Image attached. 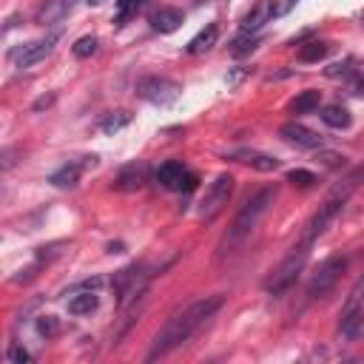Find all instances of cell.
<instances>
[{
	"instance_id": "obj_42",
	"label": "cell",
	"mask_w": 364,
	"mask_h": 364,
	"mask_svg": "<svg viewBox=\"0 0 364 364\" xmlns=\"http://www.w3.org/2000/svg\"><path fill=\"white\" fill-rule=\"evenodd\" d=\"M361 20H364V15H361Z\"/></svg>"
},
{
	"instance_id": "obj_39",
	"label": "cell",
	"mask_w": 364,
	"mask_h": 364,
	"mask_svg": "<svg viewBox=\"0 0 364 364\" xmlns=\"http://www.w3.org/2000/svg\"><path fill=\"white\" fill-rule=\"evenodd\" d=\"M12 149H3V171H6V168H12Z\"/></svg>"
},
{
	"instance_id": "obj_15",
	"label": "cell",
	"mask_w": 364,
	"mask_h": 364,
	"mask_svg": "<svg viewBox=\"0 0 364 364\" xmlns=\"http://www.w3.org/2000/svg\"><path fill=\"white\" fill-rule=\"evenodd\" d=\"M77 6V0H48L46 9L40 12V23L43 26H52V23H60L71 15V9Z\"/></svg>"
},
{
	"instance_id": "obj_26",
	"label": "cell",
	"mask_w": 364,
	"mask_h": 364,
	"mask_svg": "<svg viewBox=\"0 0 364 364\" xmlns=\"http://www.w3.org/2000/svg\"><path fill=\"white\" fill-rule=\"evenodd\" d=\"M361 305H364V274H361L358 282L353 285L350 296H347V302H345V307H342V316H345V313H350V310H356V307H361Z\"/></svg>"
},
{
	"instance_id": "obj_1",
	"label": "cell",
	"mask_w": 364,
	"mask_h": 364,
	"mask_svg": "<svg viewBox=\"0 0 364 364\" xmlns=\"http://www.w3.org/2000/svg\"><path fill=\"white\" fill-rule=\"evenodd\" d=\"M222 296H205V299H197V302H191L185 310H180L177 316H171L168 319V325L157 333V338H154V345H151V350H149V361H154V358H160V356H168L171 350H177L180 345H185L188 338L197 333L216 310L222 307Z\"/></svg>"
},
{
	"instance_id": "obj_21",
	"label": "cell",
	"mask_w": 364,
	"mask_h": 364,
	"mask_svg": "<svg viewBox=\"0 0 364 364\" xmlns=\"http://www.w3.org/2000/svg\"><path fill=\"white\" fill-rule=\"evenodd\" d=\"M338 330H342L345 338H356L364 330V310L356 307V310L345 313V316H342V327H338Z\"/></svg>"
},
{
	"instance_id": "obj_4",
	"label": "cell",
	"mask_w": 364,
	"mask_h": 364,
	"mask_svg": "<svg viewBox=\"0 0 364 364\" xmlns=\"http://www.w3.org/2000/svg\"><path fill=\"white\" fill-rule=\"evenodd\" d=\"M182 86L171 77H162V75H149V77H140L137 80V97H142L145 103H154V106H171L180 100Z\"/></svg>"
},
{
	"instance_id": "obj_22",
	"label": "cell",
	"mask_w": 364,
	"mask_h": 364,
	"mask_svg": "<svg viewBox=\"0 0 364 364\" xmlns=\"http://www.w3.org/2000/svg\"><path fill=\"white\" fill-rule=\"evenodd\" d=\"M327 52H330V46H327V43H322V40H310V43H305V46L299 48V60H302V63H319V60L327 57Z\"/></svg>"
},
{
	"instance_id": "obj_23",
	"label": "cell",
	"mask_w": 364,
	"mask_h": 364,
	"mask_svg": "<svg viewBox=\"0 0 364 364\" xmlns=\"http://www.w3.org/2000/svg\"><path fill=\"white\" fill-rule=\"evenodd\" d=\"M128 123H131V114L128 111H111V114H106L100 119V131L103 134H117L119 128H126Z\"/></svg>"
},
{
	"instance_id": "obj_16",
	"label": "cell",
	"mask_w": 364,
	"mask_h": 364,
	"mask_svg": "<svg viewBox=\"0 0 364 364\" xmlns=\"http://www.w3.org/2000/svg\"><path fill=\"white\" fill-rule=\"evenodd\" d=\"M216 37H220V26H216V23H208V26L185 46V52L188 55H202V52H208V48L216 46Z\"/></svg>"
},
{
	"instance_id": "obj_24",
	"label": "cell",
	"mask_w": 364,
	"mask_h": 364,
	"mask_svg": "<svg viewBox=\"0 0 364 364\" xmlns=\"http://www.w3.org/2000/svg\"><path fill=\"white\" fill-rule=\"evenodd\" d=\"M142 3H145V0H117V17H114V23H117V26H126V23L142 9Z\"/></svg>"
},
{
	"instance_id": "obj_14",
	"label": "cell",
	"mask_w": 364,
	"mask_h": 364,
	"mask_svg": "<svg viewBox=\"0 0 364 364\" xmlns=\"http://www.w3.org/2000/svg\"><path fill=\"white\" fill-rule=\"evenodd\" d=\"M185 177H188L185 165H182V162H174V160H171V162H165V165H160V171H157L160 185L168 188V191H182Z\"/></svg>"
},
{
	"instance_id": "obj_2",
	"label": "cell",
	"mask_w": 364,
	"mask_h": 364,
	"mask_svg": "<svg viewBox=\"0 0 364 364\" xmlns=\"http://www.w3.org/2000/svg\"><path fill=\"white\" fill-rule=\"evenodd\" d=\"M274 200H276V188H262L256 197H251L245 205H242V211L236 213L233 225L228 228V233H225V239H222V245H220V259H222L225 253H231L236 245H242V242H245V239L256 231V225L262 222V216L271 211Z\"/></svg>"
},
{
	"instance_id": "obj_33",
	"label": "cell",
	"mask_w": 364,
	"mask_h": 364,
	"mask_svg": "<svg viewBox=\"0 0 364 364\" xmlns=\"http://www.w3.org/2000/svg\"><path fill=\"white\" fill-rule=\"evenodd\" d=\"M347 88H350L353 97H361L364 94V75H361V71H353V75L347 77Z\"/></svg>"
},
{
	"instance_id": "obj_9",
	"label": "cell",
	"mask_w": 364,
	"mask_h": 364,
	"mask_svg": "<svg viewBox=\"0 0 364 364\" xmlns=\"http://www.w3.org/2000/svg\"><path fill=\"white\" fill-rule=\"evenodd\" d=\"M279 137L290 145H299V149H322V137L302 123H285L279 128Z\"/></svg>"
},
{
	"instance_id": "obj_12",
	"label": "cell",
	"mask_w": 364,
	"mask_h": 364,
	"mask_svg": "<svg viewBox=\"0 0 364 364\" xmlns=\"http://www.w3.org/2000/svg\"><path fill=\"white\" fill-rule=\"evenodd\" d=\"M145 182H149V165H145V162H131V165H126L123 171L117 174L114 188L117 191H140Z\"/></svg>"
},
{
	"instance_id": "obj_34",
	"label": "cell",
	"mask_w": 364,
	"mask_h": 364,
	"mask_svg": "<svg viewBox=\"0 0 364 364\" xmlns=\"http://www.w3.org/2000/svg\"><path fill=\"white\" fill-rule=\"evenodd\" d=\"M9 361H15V364H26V361H32V353L26 350V347H12L9 350Z\"/></svg>"
},
{
	"instance_id": "obj_18",
	"label": "cell",
	"mask_w": 364,
	"mask_h": 364,
	"mask_svg": "<svg viewBox=\"0 0 364 364\" xmlns=\"http://www.w3.org/2000/svg\"><path fill=\"white\" fill-rule=\"evenodd\" d=\"M100 299H97V290H80V296H75L68 302V313L71 316H86V313L97 310Z\"/></svg>"
},
{
	"instance_id": "obj_19",
	"label": "cell",
	"mask_w": 364,
	"mask_h": 364,
	"mask_svg": "<svg viewBox=\"0 0 364 364\" xmlns=\"http://www.w3.org/2000/svg\"><path fill=\"white\" fill-rule=\"evenodd\" d=\"M319 103H322V91L307 88V91L296 94V100L290 103V111H294V114H310V111L319 108Z\"/></svg>"
},
{
	"instance_id": "obj_37",
	"label": "cell",
	"mask_w": 364,
	"mask_h": 364,
	"mask_svg": "<svg viewBox=\"0 0 364 364\" xmlns=\"http://www.w3.org/2000/svg\"><path fill=\"white\" fill-rule=\"evenodd\" d=\"M35 271H37V268H26V271H20V276H15L12 282H17V285H20V282H29V279H35Z\"/></svg>"
},
{
	"instance_id": "obj_10",
	"label": "cell",
	"mask_w": 364,
	"mask_h": 364,
	"mask_svg": "<svg viewBox=\"0 0 364 364\" xmlns=\"http://www.w3.org/2000/svg\"><path fill=\"white\" fill-rule=\"evenodd\" d=\"M271 17H276V0H259L251 12L242 17V32L256 35L265 23H271Z\"/></svg>"
},
{
	"instance_id": "obj_6",
	"label": "cell",
	"mask_w": 364,
	"mask_h": 364,
	"mask_svg": "<svg viewBox=\"0 0 364 364\" xmlns=\"http://www.w3.org/2000/svg\"><path fill=\"white\" fill-rule=\"evenodd\" d=\"M345 268H347V256H327V259L319 265V268H316V274L310 276V282H307V296H310V299L327 296L330 290L336 287V282L342 279Z\"/></svg>"
},
{
	"instance_id": "obj_7",
	"label": "cell",
	"mask_w": 364,
	"mask_h": 364,
	"mask_svg": "<svg viewBox=\"0 0 364 364\" xmlns=\"http://www.w3.org/2000/svg\"><path fill=\"white\" fill-rule=\"evenodd\" d=\"M57 35H60V32H52L46 40H35V43H26L23 48H17V52L12 55V57H15V63H17V68H29V66H35V63H40L43 57L52 55Z\"/></svg>"
},
{
	"instance_id": "obj_20",
	"label": "cell",
	"mask_w": 364,
	"mask_h": 364,
	"mask_svg": "<svg viewBox=\"0 0 364 364\" xmlns=\"http://www.w3.org/2000/svg\"><path fill=\"white\" fill-rule=\"evenodd\" d=\"M322 119H325V123H327L330 128H347V126L353 123L350 111H347L345 106H338V103L325 106V108H322Z\"/></svg>"
},
{
	"instance_id": "obj_11",
	"label": "cell",
	"mask_w": 364,
	"mask_h": 364,
	"mask_svg": "<svg viewBox=\"0 0 364 364\" xmlns=\"http://www.w3.org/2000/svg\"><path fill=\"white\" fill-rule=\"evenodd\" d=\"M231 160H236V162H242V165H251V168H256V171H276V168H282V160H276V157H271V154H262V151H253V149H236V151H231L228 154Z\"/></svg>"
},
{
	"instance_id": "obj_29",
	"label": "cell",
	"mask_w": 364,
	"mask_h": 364,
	"mask_svg": "<svg viewBox=\"0 0 364 364\" xmlns=\"http://www.w3.org/2000/svg\"><path fill=\"white\" fill-rule=\"evenodd\" d=\"M37 333H40L43 338H55V336L60 333V322H57L55 316H40V319H37Z\"/></svg>"
},
{
	"instance_id": "obj_38",
	"label": "cell",
	"mask_w": 364,
	"mask_h": 364,
	"mask_svg": "<svg viewBox=\"0 0 364 364\" xmlns=\"http://www.w3.org/2000/svg\"><path fill=\"white\" fill-rule=\"evenodd\" d=\"M55 103V94H48V97H40V100L35 103V111H40V108H46V106H52Z\"/></svg>"
},
{
	"instance_id": "obj_40",
	"label": "cell",
	"mask_w": 364,
	"mask_h": 364,
	"mask_svg": "<svg viewBox=\"0 0 364 364\" xmlns=\"http://www.w3.org/2000/svg\"><path fill=\"white\" fill-rule=\"evenodd\" d=\"M108 253H123V245H119V242L114 245V242H111V245H108Z\"/></svg>"
},
{
	"instance_id": "obj_32",
	"label": "cell",
	"mask_w": 364,
	"mask_h": 364,
	"mask_svg": "<svg viewBox=\"0 0 364 364\" xmlns=\"http://www.w3.org/2000/svg\"><path fill=\"white\" fill-rule=\"evenodd\" d=\"M103 285H106V279H103V276H94V279H83V282H77L75 287H68V290H66V296H68V294H80V290H100Z\"/></svg>"
},
{
	"instance_id": "obj_31",
	"label": "cell",
	"mask_w": 364,
	"mask_h": 364,
	"mask_svg": "<svg viewBox=\"0 0 364 364\" xmlns=\"http://www.w3.org/2000/svg\"><path fill=\"white\" fill-rule=\"evenodd\" d=\"M316 160L325 165V168H345V154H336V151H325V149H319V154H316Z\"/></svg>"
},
{
	"instance_id": "obj_30",
	"label": "cell",
	"mask_w": 364,
	"mask_h": 364,
	"mask_svg": "<svg viewBox=\"0 0 364 364\" xmlns=\"http://www.w3.org/2000/svg\"><path fill=\"white\" fill-rule=\"evenodd\" d=\"M353 71H358V68H356V60H342V63H333V66L325 71V75L336 80V77H350Z\"/></svg>"
},
{
	"instance_id": "obj_17",
	"label": "cell",
	"mask_w": 364,
	"mask_h": 364,
	"mask_svg": "<svg viewBox=\"0 0 364 364\" xmlns=\"http://www.w3.org/2000/svg\"><path fill=\"white\" fill-rule=\"evenodd\" d=\"M361 185H364V162H358V165L353 168V171H347L342 180H338V182L333 185V191H336V193H342L345 200H350Z\"/></svg>"
},
{
	"instance_id": "obj_3",
	"label": "cell",
	"mask_w": 364,
	"mask_h": 364,
	"mask_svg": "<svg viewBox=\"0 0 364 364\" xmlns=\"http://www.w3.org/2000/svg\"><path fill=\"white\" fill-rule=\"evenodd\" d=\"M307 256H310V245H307V242H299V245L271 271V276L265 279V290H268L271 296H282L285 290H290V287L296 285L299 274L305 271Z\"/></svg>"
},
{
	"instance_id": "obj_27",
	"label": "cell",
	"mask_w": 364,
	"mask_h": 364,
	"mask_svg": "<svg viewBox=\"0 0 364 364\" xmlns=\"http://www.w3.org/2000/svg\"><path fill=\"white\" fill-rule=\"evenodd\" d=\"M287 182L290 185H299V188H313L319 180L313 171H305V168H294V171H287Z\"/></svg>"
},
{
	"instance_id": "obj_41",
	"label": "cell",
	"mask_w": 364,
	"mask_h": 364,
	"mask_svg": "<svg viewBox=\"0 0 364 364\" xmlns=\"http://www.w3.org/2000/svg\"><path fill=\"white\" fill-rule=\"evenodd\" d=\"M88 3H91V6H100V3H103V0H88Z\"/></svg>"
},
{
	"instance_id": "obj_35",
	"label": "cell",
	"mask_w": 364,
	"mask_h": 364,
	"mask_svg": "<svg viewBox=\"0 0 364 364\" xmlns=\"http://www.w3.org/2000/svg\"><path fill=\"white\" fill-rule=\"evenodd\" d=\"M296 3H299V0H276V17H285L287 12H294Z\"/></svg>"
},
{
	"instance_id": "obj_28",
	"label": "cell",
	"mask_w": 364,
	"mask_h": 364,
	"mask_svg": "<svg viewBox=\"0 0 364 364\" xmlns=\"http://www.w3.org/2000/svg\"><path fill=\"white\" fill-rule=\"evenodd\" d=\"M71 52H75V57H77V60H86V57H91V55L97 52V37H91V35L80 37L75 46H71Z\"/></svg>"
},
{
	"instance_id": "obj_5",
	"label": "cell",
	"mask_w": 364,
	"mask_h": 364,
	"mask_svg": "<svg viewBox=\"0 0 364 364\" xmlns=\"http://www.w3.org/2000/svg\"><path fill=\"white\" fill-rule=\"evenodd\" d=\"M231 193H233V177H231V174H220V177H216V180L208 185L205 197L200 200V220H202V222L216 220V216L225 211V205H228V200H231Z\"/></svg>"
},
{
	"instance_id": "obj_13",
	"label": "cell",
	"mask_w": 364,
	"mask_h": 364,
	"mask_svg": "<svg viewBox=\"0 0 364 364\" xmlns=\"http://www.w3.org/2000/svg\"><path fill=\"white\" fill-rule=\"evenodd\" d=\"M182 12L180 9H174V6H162V9H157L154 15H151V26H154V32H160V35H171V32H177L180 26H182Z\"/></svg>"
},
{
	"instance_id": "obj_25",
	"label": "cell",
	"mask_w": 364,
	"mask_h": 364,
	"mask_svg": "<svg viewBox=\"0 0 364 364\" xmlns=\"http://www.w3.org/2000/svg\"><path fill=\"white\" fill-rule=\"evenodd\" d=\"M259 43H262V37H253V35H245V32H242V37H236V40L231 43V55H233V57H245V55L253 52Z\"/></svg>"
},
{
	"instance_id": "obj_36",
	"label": "cell",
	"mask_w": 364,
	"mask_h": 364,
	"mask_svg": "<svg viewBox=\"0 0 364 364\" xmlns=\"http://www.w3.org/2000/svg\"><path fill=\"white\" fill-rule=\"evenodd\" d=\"M248 75H251V68H233L231 75H228V86H239Z\"/></svg>"
},
{
	"instance_id": "obj_8",
	"label": "cell",
	"mask_w": 364,
	"mask_h": 364,
	"mask_svg": "<svg viewBox=\"0 0 364 364\" xmlns=\"http://www.w3.org/2000/svg\"><path fill=\"white\" fill-rule=\"evenodd\" d=\"M97 165V157H83V160H75V162H66L63 168H57V171L48 177V182H52L55 188H75L83 177L86 168H94Z\"/></svg>"
}]
</instances>
